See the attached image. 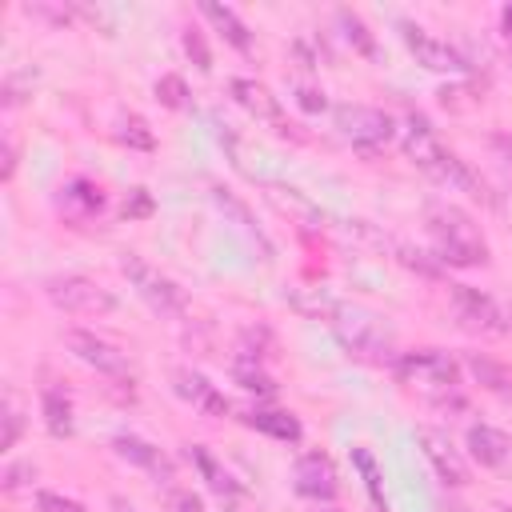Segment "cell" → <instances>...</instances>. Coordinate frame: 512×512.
I'll use <instances>...</instances> for the list:
<instances>
[{
    "mask_svg": "<svg viewBox=\"0 0 512 512\" xmlns=\"http://www.w3.org/2000/svg\"><path fill=\"white\" fill-rule=\"evenodd\" d=\"M12 172H16V144L4 136V164H0V176L12 180Z\"/></svg>",
    "mask_w": 512,
    "mask_h": 512,
    "instance_id": "obj_39",
    "label": "cell"
},
{
    "mask_svg": "<svg viewBox=\"0 0 512 512\" xmlns=\"http://www.w3.org/2000/svg\"><path fill=\"white\" fill-rule=\"evenodd\" d=\"M336 24H340V32H344V40L360 52V56H376V36L368 32V24L352 12V8H336Z\"/></svg>",
    "mask_w": 512,
    "mask_h": 512,
    "instance_id": "obj_27",
    "label": "cell"
},
{
    "mask_svg": "<svg viewBox=\"0 0 512 512\" xmlns=\"http://www.w3.org/2000/svg\"><path fill=\"white\" fill-rule=\"evenodd\" d=\"M112 452L120 456V460H128V464H136V468H144L148 476H156V480H172V460H168V452L164 448H156L152 440H144V436H132V432H120L116 440H112Z\"/></svg>",
    "mask_w": 512,
    "mask_h": 512,
    "instance_id": "obj_16",
    "label": "cell"
},
{
    "mask_svg": "<svg viewBox=\"0 0 512 512\" xmlns=\"http://www.w3.org/2000/svg\"><path fill=\"white\" fill-rule=\"evenodd\" d=\"M396 380L408 384L412 392L444 404L448 396H456L460 388V360H452L448 352L440 348H416V352H400L396 360Z\"/></svg>",
    "mask_w": 512,
    "mask_h": 512,
    "instance_id": "obj_3",
    "label": "cell"
},
{
    "mask_svg": "<svg viewBox=\"0 0 512 512\" xmlns=\"http://www.w3.org/2000/svg\"><path fill=\"white\" fill-rule=\"evenodd\" d=\"M468 372L488 388V392H500V396H512V368H504L500 360L492 356H480V352H468Z\"/></svg>",
    "mask_w": 512,
    "mask_h": 512,
    "instance_id": "obj_24",
    "label": "cell"
},
{
    "mask_svg": "<svg viewBox=\"0 0 512 512\" xmlns=\"http://www.w3.org/2000/svg\"><path fill=\"white\" fill-rule=\"evenodd\" d=\"M400 144H404V156H408L420 172H428L432 180H440V184H448V188H460V192H468V196H476V200H484V204H496V196H492V188L484 184V176L472 172L456 152H448V148L440 144V136H436V128L428 124V116L404 112Z\"/></svg>",
    "mask_w": 512,
    "mask_h": 512,
    "instance_id": "obj_1",
    "label": "cell"
},
{
    "mask_svg": "<svg viewBox=\"0 0 512 512\" xmlns=\"http://www.w3.org/2000/svg\"><path fill=\"white\" fill-rule=\"evenodd\" d=\"M172 388H176L180 400H188V404L200 408L204 416H228V400H224V392H220L208 376H200V372H192V368H176V372H172Z\"/></svg>",
    "mask_w": 512,
    "mask_h": 512,
    "instance_id": "obj_15",
    "label": "cell"
},
{
    "mask_svg": "<svg viewBox=\"0 0 512 512\" xmlns=\"http://www.w3.org/2000/svg\"><path fill=\"white\" fill-rule=\"evenodd\" d=\"M416 440H420L424 460H428L432 472L440 476V484H448V488H464V484L472 480V468H468L464 452L448 440V432H440V428H416Z\"/></svg>",
    "mask_w": 512,
    "mask_h": 512,
    "instance_id": "obj_10",
    "label": "cell"
},
{
    "mask_svg": "<svg viewBox=\"0 0 512 512\" xmlns=\"http://www.w3.org/2000/svg\"><path fill=\"white\" fill-rule=\"evenodd\" d=\"M64 344H68V352L80 360V364H88V368H96L100 376H128V356L116 348V344H108L104 336H96V332H84V328H68L64 332Z\"/></svg>",
    "mask_w": 512,
    "mask_h": 512,
    "instance_id": "obj_11",
    "label": "cell"
},
{
    "mask_svg": "<svg viewBox=\"0 0 512 512\" xmlns=\"http://www.w3.org/2000/svg\"><path fill=\"white\" fill-rule=\"evenodd\" d=\"M116 140L128 144V148H136V152H152L156 148V136H152V128L140 116H124L120 128H116Z\"/></svg>",
    "mask_w": 512,
    "mask_h": 512,
    "instance_id": "obj_29",
    "label": "cell"
},
{
    "mask_svg": "<svg viewBox=\"0 0 512 512\" xmlns=\"http://www.w3.org/2000/svg\"><path fill=\"white\" fill-rule=\"evenodd\" d=\"M324 512H336V508H324Z\"/></svg>",
    "mask_w": 512,
    "mask_h": 512,
    "instance_id": "obj_42",
    "label": "cell"
},
{
    "mask_svg": "<svg viewBox=\"0 0 512 512\" xmlns=\"http://www.w3.org/2000/svg\"><path fill=\"white\" fill-rule=\"evenodd\" d=\"M296 100H300V108H308V112H324L328 108V100H324V92H316V88H296Z\"/></svg>",
    "mask_w": 512,
    "mask_h": 512,
    "instance_id": "obj_38",
    "label": "cell"
},
{
    "mask_svg": "<svg viewBox=\"0 0 512 512\" xmlns=\"http://www.w3.org/2000/svg\"><path fill=\"white\" fill-rule=\"evenodd\" d=\"M200 16L236 48V52H248L252 48V32H248V24L228 8V4H216V0H200Z\"/></svg>",
    "mask_w": 512,
    "mask_h": 512,
    "instance_id": "obj_19",
    "label": "cell"
},
{
    "mask_svg": "<svg viewBox=\"0 0 512 512\" xmlns=\"http://www.w3.org/2000/svg\"><path fill=\"white\" fill-rule=\"evenodd\" d=\"M120 272L128 276V284L136 288V296H140L152 312H160V316H184V312H188L184 288H180L172 276H164L160 268H152L144 256L124 252V256H120Z\"/></svg>",
    "mask_w": 512,
    "mask_h": 512,
    "instance_id": "obj_5",
    "label": "cell"
},
{
    "mask_svg": "<svg viewBox=\"0 0 512 512\" xmlns=\"http://www.w3.org/2000/svg\"><path fill=\"white\" fill-rule=\"evenodd\" d=\"M244 424L256 428V432H264V436L288 440V444H296V440L304 436L300 420H296L292 412H280V408H252V412H244Z\"/></svg>",
    "mask_w": 512,
    "mask_h": 512,
    "instance_id": "obj_20",
    "label": "cell"
},
{
    "mask_svg": "<svg viewBox=\"0 0 512 512\" xmlns=\"http://www.w3.org/2000/svg\"><path fill=\"white\" fill-rule=\"evenodd\" d=\"M112 512H132V508H128V504H124V500L116 496V500H112Z\"/></svg>",
    "mask_w": 512,
    "mask_h": 512,
    "instance_id": "obj_41",
    "label": "cell"
},
{
    "mask_svg": "<svg viewBox=\"0 0 512 512\" xmlns=\"http://www.w3.org/2000/svg\"><path fill=\"white\" fill-rule=\"evenodd\" d=\"M292 484L300 496L308 500H332L340 492V476H336V464L328 452H304L296 456L292 464Z\"/></svg>",
    "mask_w": 512,
    "mask_h": 512,
    "instance_id": "obj_12",
    "label": "cell"
},
{
    "mask_svg": "<svg viewBox=\"0 0 512 512\" xmlns=\"http://www.w3.org/2000/svg\"><path fill=\"white\" fill-rule=\"evenodd\" d=\"M504 36H508V40H512V4H508V8H504Z\"/></svg>",
    "mask_w": 512,
    "mask_h": 512,
    "instance_id": "obj_40",
    "label": "cell"
},
{
    "mask_svg": "<svg viewBox=\"0 0 512 512\" xmlns=\"http://www.w3.org/2000/svg\"><path fill=\"white\" fill-rule=\"evenodd\" d=\"M192 460H196V468H200V476H204V484L216 492V496H224V500H232V496H240V484L220 468V460L204 448V444H192Z\"/></svg>",
    "mask_w": 512,
    "mask_h": 512,
    "instance_id": "obj_23",
    "label": "cell"
},
{
    "mask_svg": "<svg viewBox=\"0 0 512 512\" xmlns=\"http://www.w3.org/2000/svg\"><path fill=\"white\" fill-rule=\"evenodd\" d=\"M156 100H160L164 108H172V112L188 108V84H184V76H176V72H164V76L156 80Z\"/></svg>",
    "mask_w": 512,
    "mask_h": 512,
    "instance_id": "obj_30",
    "label": "cell"
},
{
    "mask_svg": "<svg viewBox=\"0 0 512 512\" xmlns=\"http://www.w3.org/2000/svg\"><path fill=\"white\" fill-rule=\"evenodd\" d=\"M332 332H336V340L344 344V352L356 356V360L388 364V368H396V360H400V348H396L392 328H384V324H380L376 316H368V312H356V308L344 304V312L332 320Z\"/></svg>",
    "mask_w": 512,
    "mask_h": 512,
    "instance_id": "obj_4",
    "label": "cell"
},
{
    "mask_svg": "<svg viewBox=\"0 0 512 512\" xmlns=\"http://www.w3.org/2000/svg\"><path fill=\"white\" fill-rule=\"evenodd\" d=\"M400 36H404L408 52L416 56V64H424V68H432V72H452V76L468 72L464 52H460V48H452L448 40L432 36L428 28H420V24H412V20H400Z\"/></svg>",
    "mask_w": 512,
    "mask_h": 512,
    "instance_id": "obj_9",
    "label": "cell"
},
{
    "mask_svg": "<svg viewBox=\"0 0 512 512\" xmlns=\"http://www.w3.org/2000/svg\"><path fill=\"white\" fill-rule=\"evenodd\" d=\"M284 300H288L292 312H300L308 320H324V324H332L344 312V300L324 284H296V288L284 292Z\"/></svg>",
    "mask_w": 512,
    "mask_h": 512,
    "instance_id": "obj_17",
    "label": "cell"
},
{
    "mask_svg": "<svg viewBox=\"0 0 512 512\" xmlns=\"http://www.w3.org/2000/svg\"><path fill=\"white\" fill-rule=\"evenodd\" d=\"M36 512H88V508L64 492H36Z\"/></svg>",
    "mask_w": 512,
    "mask_h": 512,
    "instance_id": "obj_32",
    "label": "cell"
},
{
    "mask_svg": "<svg viewBox=\"0 0 512 512\" xmlns=\"http://www.w3.org/2000/svg\"><path fill=\"white\" fill-rule=\"evenodd\" d=\"M60 204H64L72 216L88 220V216H100V208H104V192H100L92 180H68V184L60 188Z\"/></svg>",
    "mask_w": 512,
    "mask_h": 512,
    "instance_id": "obj_21",
    "label": "cell"
},
{
    "mask_svg": "<svg viewBox=\"0 0 512 512\" xmlns=\"http://www.w3.org/2000/svg\"><path fill=\"white\" fill-rule=\"evenodd\" d=\"M148 212H152V196L144 188H132V196L124 200V216L132 220V216H148Z\"/></svg>",
    "mask_w": 512,
    "mask_h": 512,
    "instance_id": "obj_36",
    "label": "cell"
},
{
    "mask_svg": "<svg viewBox=\"0 0 512 512\" xmlns=\"http://www.w3.org/2000/svg\"><path fill=\"white\" fill-rule=\"evenodd\" d=\"M452 308H456V316L468 324V328H480V332H512V312L496 300V296H488V292H480V288H468V284H452Z\"/></svg>",
    "mask_w": 512,
    "mask_h": 512,
    "instance_id": "obj_8",
    "label": "cell"
},
{
    "mask_svg": "<svg viewBox=\"0 0 512 512\" xmlns=\"http://www.w3.org/2000/svg\"><path fill=\"white\" fill-rule=\"evenodd\" d=\"M24 476H36V468H32V460H20V464H8V472H4V488H8V492H16L20 484H28Z\"/></svg>",
    "mask_w": 512,
    "mask_h": 512,
    "instance_id": "obj_37",
    "label": "cell"
},
{
    "mask_svg": "<svg viewBox=\"0 0 512 512\" xmlns=\"http://www.w3.org/2000/svg\"><path fill=\"white\" fill-rule=\"evenodd\" d=\"M212 204H216V208H220V212H224V216L236 224V232H244L252 244H260L264 260L272 256V244H268V236L256 228V220H252V208H248V204H244L236 192H228V188H220V184H216V188H212Z\"/></svg>",
    "mask_w": 512,
    "mask_h": 512,
    "instance_id": "obj_18",
    "label": "cell"
},
{
    "mask_svg": "<svg viewBox=\"0 0 512 512\" xmlns=\"http://www.w3.org/2000/svg\"><path fill=\"white\" fill-rule=\"evenodd\" d=\"M332 116H336L340 136L352 140L356 148H384L396 136V120L372 104H336Z\"/></svg>",
    "mask_w": 512,
    "mask_h": 512,
    "instance_id": "obj_7",
    "label": "cell"
},
{
    "mask_svg": "<svg viewBox=\"0 0 512 512\" xmlns=\"http://www.w3.org/2000/svg\"><path fill=\"white\" fill-rule=\"evenodd\" d=\"M272 352H276V340H272V332H268V328H244V332H240L236 356H244V360H256V364H264V360H268Z\"/></svg>",
    "mask_w": 512,
    "mask_h": 512,
    "instance_id": "obj_28",
    "label": "cell"
},
{
    "mask_svg": "<svg viewBox=\"0 0 512 512\" xmlns=\"http://www.w3.org/2000/svg\"><path fill=\"white\" fill-rule=\"evenodd\" d=\"M424 228H428V240H432V252L440 264H452V268H484L488 264V240L464 208L432 204L424 216Z\"/></svg>",
    "mask_w": 512,
    "mask_h": 512,
    "instance_id": "obj_2",
    "label": "cell"
},
{
    "mask_svg": "<svg viewBox=\"0 0 512 512\" xmlns=\"http://www.w3.org/2000/svg\"><path fill=\"white\" fill-rule=\"evenodd\" d=\"M40 412H44V428H48L56 440L72 436V428H76V420H72V400H68L60 388H44V392H40Z\"/></svg>",
    "mask_w": 512,
    "mask_h": 512,
    "instance_id": "obj_22",
    "label": "cell"
},
{
    "mask_svg": "<svg viewBox=\"0 0 512 512\" xmlns=\"http://www.w3.org/2000/svg\"><path fill=\"white\" fill-rule=\"evenodd\" d=\"M468 456L480 468L508 472L512 468V436L500 432V428H492V424H472L468 428Z\"/></svg>",
    "mask_w": 512,
    "mask_h": 512,
    "instance_id": "obj_14",
    "label": "cell"
},
{
    "mask_svg": "<svg viewBox=\"0 0 512 512\" xmlns=\"http://www.w3.org/2000/svg\"><path fill=\"white\" fill-rule=\"evenodd\" d=\"M20 432H24V416H20L16 396L8 392V396H4V440H0V448H4V452H8V448H16Z\"/></svg>",
    "mask_w": 512,
    "mask_h": 512,
    "instance_id": "obj_31",
    "label": "cell"
},
{
    "mask_svg": "<svg viewBox=\"0 0 512 512\" xmlns=\"http://www.w3.org/2000/svg\"><path fill=\"white\" fill-rule=\"evenodd\" d=\"M352 464H356V472L364 476V488H368V496H372V504H376V512H388V496H384V480H380V468H376V456L368 452V448H352Z\"/></svg>",
    "mask_w": 512,
    "mask_h": 512,
    "instance_id": "obj_26",
    "label": "cell"
},
{
    "mask_svg": "<svg viewBox=\"0 0 512 512\" xmlns=\"http://www.w3.org/2000/svg\"><path fill=\"white\" fill-rule=\"evenodd\" d=\"M168 512H204V500L192 492V488H176L168 496Z\"/></svg>",
    "mask_w": 512,
    "mask_h": 512,
    "instance_id": "obj_34",
    "label": "cell"
},
{
    "mask_svg": "<svg viewBox=\"0 0 512 512\" xmlns=\"http://www.w3.org/2000/svg\"><path fill=\"white\" fill-rule=\"evenodd\" d=\"M184 52L192 56V64H196L200 72L212 68V52H208V44H204V36H200L196 28H184Z\"/></svg>",
    "mask_w": 512,
    "mask_h": 512,
    "instance_id": "obj_33",
    "label": "cell"
},
{
    "mask_svg": "<svg viewBox=\"0 0 512 512\" xmlns=\"http://www.w3.org/2000/svg\"><path fill=\"white\" fill-rule=\"evenodd\" d=\"M232 100H236L248 116H256V120L272 124L280 136H288V132H292V124H288V116H284L280 100H276L260 80H252V76H236V80H232Z\"/></svg>",
    "mask_w": 512,
    "mask_h": 512,
    "instance_id": "obj_13",
    "label": "cell"
},
{
    "mask_svg": "<svg viewBox=\"0 0 512 512\" xmlns=\"http://www.w3.org/2000/svg\"><path fill=\"white\" fill-rule=\"evenodd\" d=\"M28 16H44L52 24H72V8H48V4H24Z\"/></svg>",
    "mask_w": 512,
    "mask_h": 512,
    "instance_id": "obj_35",
    "label": "cell"
},
{
    "mask_svg": "<svg viewBox=\"0 0 512 512\" xmlns=\"http://www.w3.org/2000/svg\"><path fill=\"white\" fill-rule=\"evenodd\" d=\"M44 296L68 312V316H108L116 308V296L96 284L92 276H80V272H64V276H52L44 284Z\"/></svg>",
    "mask_w": 512,
    "mask_h": 512,
    "instance_id": "obj_6",
    "label": "cell"
},
{
    "mask_svg": "<svg viewBox=\"0 0 512 512\" xmlns=\"http://www.w3.org/2000/svg\"><path fill=\"white\" fill-rule=\"evenodd\" d=\"M232 376H236V384L244 388V392H256V396H276V380L264 372V364H256V360H244V356H236L232 360Z\"/></svg>",
    "mask_w": 512,
    "mask_h": 512,
    "instance_id": "obj_25",
    "label": "cell"
}]
</instances>
